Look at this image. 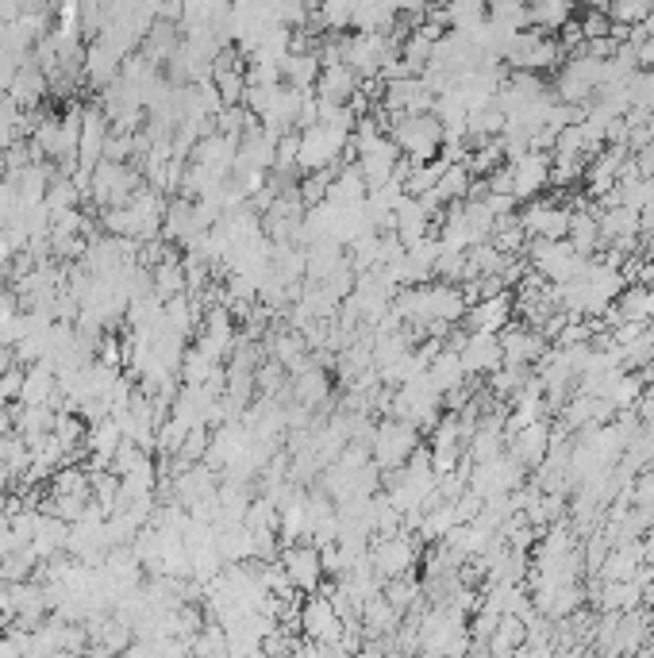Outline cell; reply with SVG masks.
Segmentation results:
<instances>
[{"instance_id":"83f0119b","label":"cell","mask_w":654,"mask_h":658,"mask_svg":"<svg viewBox=\"0 0 654 658\" xmlns=\"http://www.w3.org/2000/svg\"><path fill=\"white\" fill-rule=\"evenodd\" d=\"M16 347H0V374H4V370H12L16 366Z\"/></svg>"},{"instance_id":"603a6c76","label":"cell","mask_w":654,"mask_h":658,"mask_svg":"<svg viewBox=\"0 0 654 658\" xmlns=\"http://www.w3.org/2000/svg\"><path fill=\"white\" fill-rule=\"evenodd\" d=\"M154 270V293H159L162 301L177 297V293H190V277H185V262L177 259V254H170V259H162Z\"/></svg>"},{"instance_id":"4fadbf2b","label":"cell","mask_w":654,"mask_h":658,"mask_svg":"<svg viewBox=\"0 0 654 658\" xmlns=\"http://www.w3.org/2000/svg\"><path fill=\"white\" fill-rule=\"evenodd\" d=\"M512 312H517V301L504 290V293H493V297L473 301L470 308H466L462 324H466V332H501V327L512 324Z\"/></svg>"},{"instance_id":"52a82bcc","label":"cell","mask_w":654,"mask_h":658,"mask_svg":"<svg viewBox=\"0 0 654 658\" xmlns=\"http://www.w3.org/2000/svg\"><path fill=\"white\" fill-rule=\"evenodd\" d=\"M416 563H420V547H416L405 532H389V536H381L370 547V566L381 578V586H386L389 578H405V574H412Z\"/></svg>"},{"instance_id":"d6986e66","label":"cell","mask_w":654,"mask_h":658,"mask_svg":"<svg viewBox=\"0 0 654 658\" xmlns=\"http://www.w3.org/2000/svg\"><path fill=\"white\" fill-rule=\"evenodd\" d=\"M423 377H428V382L447 397V393L462 389L466 377H470V374H466V366H462V355H458V351H451V347H443L436 358L428 362V374H423Z\"/></svg>"},{"instance_id":"484cf974","label":"cell","mask_w":654,"mask_h":658,"mask_svg":"<svg viewBox=\"0 0 654 658\" xmlns=\"http://www.w3.org/2000/svg\"><path fill=\"white\" fill-rule=\"evenodd\" d=\"M20 389H23V366L16 362L12 370H4V374H0V401H4V405H12V401H20Z\"/></svg>"},{"instance_id":"8fae6325","label":"cell","mask_w":654,"mask_h":658,"mask_svg":"<svg viewBox=\"0 0 654 658\" xmlns=\"http://www.w3.org/2000/svg\"><path fill=\"white\" fill-rule=\"evenodd\" d=\"M509 455L517 458L523 470H539L546 458V447H551V427H546V419H531V424H523L520 432H512L509 439Z\"/></svg>"},{"instance_id":"7a4b0ae2","label":"cell","mask_w":654,"mask_h":658,"mask_svg":"<svg viewBox=\"0 0 654 658\" xmlns=\"http://www.w3.org/2000/svg\"><path fill=\"white\" fill-rule=\"evenodd\" d=\"M350 131L331 128V123L316 120L313 128H300V151H297V166L300 174H316V170H331L335 162L347 154Z\"/></svg>"},{"instance_id":"277c9868","label":"cell","mask_w":654,"mask_h":658,"mask_svg":"<svg viewBox=\"0 0 654 658\" xmlns=\"http://www.w3.org/2000/svg\"><path fill=\"white\" fill-rule=\"evenodd\" d=\"M416 451H420V427L405 424L397 416H389L386 424L374 427L370 458L378 463V470H400Z\"/></svg>"},{"instance_id":"6da1fadb","label":"cell","mask_w":654,"mask_h":658,"mask_svg":"<svg viewBox=\"0 0 654 658\" xmlns=\"http://www.w3.org/2000/svg\"><path fill=\"white\" fill-rule=\"evenodd\" d=\"M389 139L397 143V151L412 162H428L443 151V120L436 112H412V117H392L389 120Z\"/></svg>"},{"instance_id":"2e32d148","label":"cell","mask_w":654,"mask_h":658,"mask_svg":"<svg viewBox=\"0 0 654 658\" xmlns=\"http://www.w3.org/2000/svg\"><path fill=\"white\" fill-rule=\"evenodd\" d=\"M324 62H320V51H289L282 59V81L293 89H305V93H313L316 89V78H320Z\"/></svg>"},{"instance_id":"8992f818","label":"cell","mask_w":654,"mask_h":658,"mask_svg":"<svg viewBox=\"0 0 654 658\" xmlns=\"http://www.w3.org/2000/svg\"><path fill=\"white\" fill-rule=\"evenodd\" d=\"M277 563H282L285 578H289V586L297 589V594H316L320 581H324V574H327L320 543H297L293 539L289 547L282 550Z\"/></svg>"},{"instance_id":"d4e9b609","label":"cell","mask_w":654,"mask_h":658,"mask_svg":"<svg viewBox=\"0 0 654 658\" xmlns=\"http://www.w3.org/2000/svg\"><path fill=\"white\" fill-rule=\"evenodd\" d=\"M447 20H451V31H473L489 20V4L486 0H447Z\"/></svg>"},{"instance_id":"9c48e42d","label":"cell","mask_w":654,"mask_h":658,"mask_svg":"<svg viewBox=\"0 0 654 658\" xmlns=\"http://www.w3.org/2000/svg\"><path fill=\"white\" fill-rule=\"evenodd\" d=\"M520 224L528 240H566L570 209L554 201H528V209L520 212Z\"/></svg>"},{"instance_id":"7402d4cb","label":"cell","mask_w":654,"mask_h":658,"mask_svg":"<svg viewBox=\"0 0 654 658\" xmlns=\"http://www.w3.org/2000/svg\"><path fill=\"white\" fill-rule=\"evenodd\" d=\"M470 189H473V170L466 166V162H447L443 178L436 181L431 196H436L439 204H454V201H466Z\"/></svg>"},{"instance_id":"44dd1931","label":"cell","mask_w":654,"mask_h":658,"mask_svg":"<svg viewBox=\"0 0 654 658\" xmlns=\"http://www.w3.org/2000/svg\"><path fill=\"white\" fill-rule=\"evenodd\" d=\"M566 240L574 243L578 254L593 259V254L604 246V240H601V220H596V212H589V209L570 212V232H566Z\"/></svg>"},{"instance_id":"30bf717a","label":"cell","mask_w":654,"mask_h":658,"mask_svg":"<svg viewBox=\"0 0 654 658\" xmlns=\"http://www.w3.org/2000/svg\"><path fill=\"white\" fill-rule=\"evenodd\" d=\"M509 166H512V193H517V201H531V196L551 185V151H523Z\"/></svg>"},{"instance_id":"7c38bea8","label":"cell","mask_w":654,"mask_h":658,"mask_svg":"<svg viewBox=\"0 0 654 658\" xmlns=\"http://www.w3.org/2000/svg\"><path fill=\"white\" fill-rule=\"evenodd\" d=\"M501 347H504V362L509 366H531V362H539L546 355V335L539 332V327H528V324H509L501 327Z\"/></svg>"},{"instance_id":"5b68a950","label":"cell","mask_w":654,"mask_h":658,"mask_svg":"<svg viewBox=\"0 0 654 658\" xmlns=\"http://www.w3.org/2000/svg\"><path fill=\"white\" fill-rule=\"evenodd\" d=\"M143 185V174H139L131 162H112L101 159L89 174V196H93L101 209H120L127 204V196Z\"/></svg>"},{"instance_id":"ac0fdd59","label":"cell","mask_w":654,"mask_h":658,"mask_svg":"<svg viewBox=\"0 0 654 658\" xmlns=\"http://www.w3.org/2000/svg\"><path fill=\"white\" fill-rule=\"evenodd\" d=\"M65 539H70V524L62 516H43L35 520V536H31V550L39 555V563H51L59 550H65Z\"/></svg>"},{"instance_id":"ffe728a7","label":"cell","mask_w":654,"mask_h":658,"mask_svg":"<svg viewBox=\"0 0 654 658\" xmlns=\"http://www.w3.org/2000/svg\"><path fill=\"white\" fill-rule=\"evenodd\" d=\"M327 397H331V382H327V374L320 366L308 362L305 370L293 374V401H300V405H308V408H324Z\"/></svg>"},{"instance_id":"4316f807","label":"cell","mask_w":654,"mask_h":658,"mask_svg":"<svg viewBox=\"0 0 654 658\" xmlns=\"http://www.w3.org/2000/svg\"><path fill=\"white\" fill-rule=\"evenodd\" d=\"M16 254H20V251H16V243L8 240V232L0 227V266H8V262H12Z\"/></svg>"},{"instance_id":"9a60e30c","label":"cell","mask_w":654,"mask_h":658,"mask_svg":"<svg viewBox=\"0 0 654 658\" xmlns=\"http://www.w3.org/2000/svg\"><path fill=\"white\" fill-rule=\"evenodd\" d=\"M358 85H362V73L350 70L347 62H331L320 70V78H316V89L313 93L320 97L327 104H350L358 93Z\"/></svg>"},{"instance_id":"ba28073f","label":"cell","mask_w":654,"mask_h":658,"mask_svg":"<svg viewBox=\"0 0 654 658\" xmlns=\"http://www.w3.org/2000/svg\"><path fill=\"white\" fill-rule=\"evenodd\" d=\"M458 355H462V366L470 377H489L493 370L504 366V347L497 332H466Z\"/></svg>"},{"instance_id":"cb8c5ba5","label":"cell","mask_w":654,"mask_h":658,"mask_svg":"<svg viewBox=\"0 0 654 658\" xmlns=\"http://www.w3.org/2000/svg\"><path fill=\"white\" fill-rule=\"evenodd\" d=\"M528 644V620L517 613H504L501 620H497V631L489 636V651L493 655H509L517 651V647Z\"/></svg>"},{"instance_id":"5bb4252c","label":"cell","mask_w":654,"mask_h":658,"mask_svg":"<svg viewBox=\"0 0 654 658\" xmlns=\"http://www.w3.org/2000/svg\"><path fill=\"white\" fill-rule=\"evenodd\" d=\"M300 628L313 644H331V639L343 636V616L339 608L331 605V597H313L308 605H300Z\"/></svg>"},{"instance_id":"3957f363","label":"cell","mask_w":654,"mask_h":658,"mask_svg":"<svg viewBox=\"0 0 654 658\" xmlns=\"http://www.w3.org/2000/svg\"><path fill=\"white\" fill-rule=\"evenodd\" d=\"M528 262L543 282L562 285L585 270V254L574 251L570 240H528Z\"/></svg>"},{"instance_id":"f1b7e54d","label":"cell","mask_w":654,"mask_h":658,"mask_svg":"<svg viewBox=\"0 0 654 658\" xmlns=\"http://www.w3.org/2000/svg\"><path fill=\"white\" fill-rule=\"evenodd\" d=\"M640 543H643V558L654 563V528H647V536H643Z\"/></svg>"},{"instance_id":"e0dca14e","label":"cell","mask_w":654,"mask_h":658,"mask_svg":"<svg viewBox=\"0 0 654 658\" xmlns=\"http://www.w3.org/2000/svg\"><path fill=\"white\" fill-rule=\"evenodd\" d=\"M578 0H528V23L543 36L551 31H562L570 20H574Z\"/></svg>"}]
</instances>
